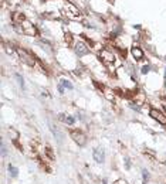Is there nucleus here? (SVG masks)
<instances>
[{"mask_svg":"<svg viewBox=\"0 0 166 184\" xmlns=\"http://www.w3.org/2000/svg\"><path fill=\"white\" fill-rule=\"evenodd\" d=\"M92 157H94V160L97 163H102L105 162V152H104V149H101V147H95L94 150H92Z\"/></svg>","mask_w":166,"mask_h":184,"instance_id":"20e7f679","label":"nucleus"},{"mask_svg":"<svg viewBox=\"0 0 166 184\" xmlns=\"http://www.w3.org/2000/svg\"><path fill=\"white\" fill-rule=\"evenodd\" d=\"M61 85H63V87H66V88H68V89H73V84H71V82H70V81H66V79H63V81H61Z\"/></svg>","mask_w":166,"mask_h":184,"instance_id":"f3484780","label":"nucleus"},{"mask_svg":"<svg viewBox=\"0 0 166 184\" xmlns=\"http://www.w3.org/2000/svg\"><path fill=\"white\" fill-rule=\"evenodd\" d=\"M144 153L146 154V156H149V157H151V160H155V153L152 152V150H149V149H145Z\"/></svg>","mask_w":166,"mask_h":184,"instance_id":"dca6fc26","label":"nucleus"},{"mask_svg":"<svg viewBox=\"0 0 166 184\" xmlns=\"http://www.w3.org/2000/svg\"><path fill=\"white\" fill-rule=\"evenodd\" d=\"M102 184H108V183H107V181H105V180H104V181H102Z\"/></svg>","mask_w":166,"mask_h":184,"instance_id":"a878e982","label":"nucleus"},{"mask_svg":"<svg viewBox=\"0 0 166 184\" xmlns=\"http://www.w3.org/2000/svg\"><path fill=\"white\" fill-rule=\"evenodd\" d=\"M149 115H151V118H152V119L158 120L160 125H166V115L163 113V112H160L159 109L152 108L151 110H149Z\"/></svg>","mask_w":166,"mask_h":184,"instance_id":"7ed1b4c3","label":"nucleus"},{"mask_svg":"<svg viewBox=\"0 0 166 184\" xmlns=\"http://www.w3.org/2000/svg\"><path fill=\"white\" fill-rule=\"evenodd\" d=\"M142 176H144V180H145V181L149 178V173H148L146 170H142Z\"/></svg>","mask_w":166,"mask_h":184,"instance_id":"412c9836","label":"nucleus"},{"mask_svg":"<svg viewBox=\"0 0 166 184\" xmlns=\"http://www.w3.org/2000/svg\"><path fill=\"white\" fill-rule=\"evenodd\" d=\"M60 119L63 120V122H66V123H68V125H74V122H75V119L73 116H64L63 113L60 115Z\"/></svg>","mask_w":166,"mask_h":184,"instance_id":"f8f14e48","label":"nucleus"},{"mask_svg":"<svg viewBox=\"0 0 166 184\" xmlns=\"http://www.w3.org/2000/svg\"><path fill=\"white\" fill-rule=\"evenodd\" d=\"M16 78L19 79V84L22 85V88H24V81H23V76H20V74H16Z\"/></svg>","mask_w":166,"mask_h":184,"instance_id":"aec40b11","label":"nucleus"},{"mask_svg":"<svg viewBox=\"0 0 166 184\" xmlns=\"http://www.w3.org/2000/svg\"><path fill=\"white\" fill-rule=\"evenodd\" d=\"M125 164H126V169L129 170V169H131V162H129V159H125Z\"/></svg>","mask_w":166,"mask_h":184,"instance_id":"4be33fe9","label":"nucleus"},{"mask_svg":"<svg viewBox=\"0 0 166 184\" xmlns=\"http://www.w3.org/2000/svg\"><path fill=\"white\" fill-rule=\"evenodd\" d=\"M9 173H10L11 177H17L19 176V169L14 167V166H11V164H9Z\"/></svg>","mask_w":166,"mask_h":184,"instance_id":"ddd939ff","label":"nucleus"},{"mask_svg":"<svg viewBox=\"0 0 166 184\" xmlns=\"http://www.w3.org/2000/svg\"><path fill=\"white\" fill-rule=\"evenodd\" d=\"M11 20H13L14 23H20V24H22V23L26 20V17H24V14H23V13L16 11V13H13V16H11Z\"/></svg>","mask_w":166,"mask_h":184,"instance_id":"9d476101","label":"nucleus"},{"mask_svg":"<svg viewBox=\"0 0 166 184\" xmlns=\"http://www.w3.org/2000/svg\"><path fill=\"white\" fill-rule=\"evenodd\" d=\"M22 27H23V31H24V34H27V35H36V34H37L36 27H34V26L30 22H27V20H24V22L22 23Z\"/></svg>","mask_w":166,"mask_h":184,"instance_id":"39448f33","label":"nucleus"},{"mask_svg":"<svg viewBox=\"0 0 166 184\" xmlns=\"http://www.w3.org/2000/svg\"><path fill=\"white\" fill-rule=\"evenodd\" d=\"M58 91H60V94H64V87H63L61 84L58 85Z\"/></svg>","mask_w":166,"mask_h":184,"instance_id":"b1692460","label":"nucleus"},{"mask_svg":"<svg viewBox=\"0 0 166 184\" xmlns=\"http://www.w3.org/2000/svg\"><path fill=\"white\" fill-rule=\"evenodd\" d=\"M131 54H132V57L135 60H138V61L144 58V51H142L139 47H135V45H133L132 50H131Z\"/></svg>","mask_w":166,"mask_h":184,"instance_id":"6e6552de","label":"nucleus"},{"mask_svg":"<svg viewBox=\"0 0 166 184\" xmlns=\"http://www.w3.org/2000/svg\"><path fill=\"white\" fill-rule=\"evenodd\" d=\"M100 57H101V60L104 62H107V64L114 62V60H115V55L112 54V51H110V50H102L100 53Z\"/></svg>","mask_w":166,"mask_h":184,"instance_id":"423d86ee","label":"nucleus"},{"mask_svg":"<svg viewBox=\"0 0 166 184\" xmlns=\"http://www.w3.org/2000/svg\"><path fill=\"white\" fill-rule=\"evenodd\" d=\"M45 153H47V156L50 157V160H55V156H54V153H53V149H51L50 146L45 147Z\"/></svg>","mask_w":166,"mask_h":184,"instance_id":"2eb2a0df","label":"nucleus"},{"mask_svg":"<svg viewBox=\"0 0 166 184\" xmlns=\"http://www.w3.org/2000/svg\"><path fill=\"white\" fill-rule=\"evenodd\" d=\"M104 95H105V98L108 99V101H114V92L112 91H110V89H104Z\"/></svg>","mask_w":166,"mask_h":184,"instance_id":"4468645a","label":"nucleus"},{"mask_svg":"<svg viewBox=\"0 0 166 184\" xmlns=\"http://www.w3.org/2000/svg\"><path fill=\"white\" fill-rule=\"evenodd\" d=\"M133 101H135V103H138V105H144L145 101H146L144 92H135V94H133Z\"/></svg>","mask_w":166,"mask_h":184,"instance_id":"1a4fd4ad","label":"nucleus"},{"mask_svg":"<svg viewBox=\"0 0 166 184\" xmlns=\"http://www.w3.org/2000/svg\"><path fill=\"white\" fill-rule=\"evenodd\" d=\"M66 7H67V10L70 11L71 14H74V16H78V14H80V10H78V7H75L74 4H71V3H67Z\"/></svg>","mask_w":166,"mask_h":184,"instance_id":"9b49d317","label":"nucleus"},{"mask_svg":"<svg viewBox=\"0 0 166 184\" xmlns=\"http://www.w3.org/2000/svg\"><path fill=\"white\" fill-rule=\"evenodd\" d=\"M116 184H128V183H126L125 180H118V181H116Z\"/></svg>","mask_w":166,"mask_h":184,"instance_id":"393cba45","label":"nucleus"},{"mask_svg":"<svg viewBox=\"0 0 166 184\" xmlns=\"http://www.w3.org/2000/svg\"><path fill=\"white\" fill-rule=\"evenodd\" d=\"M89 48L87 47V44L82 43V41H78L77 44H75V53H77L78 57H82V55L88 54Z\"/></svg>","mask_w":166,"mask_h":184,"instance_id":"0eeeda50","label":"nucleus"},{"mask_svg":"<svg viewBox=\"0 0 166 184\" xmlns=\"http://www.w3.org/2000/svg\"><path fill=\"white\" fill-rule=\"evenodd\" d=\"M64 38H66V41L68 44H73V35H71V33H66V37Z\"/></svg>","mask_w":166,"mask_h":184,"instance_id":"a211bd4d","label":"nucleus"},{"mask_svg":"<svg viewBox=\"0 0 166 184\" xmlns=\"http://www.w3.org/2000/svg\"><path fill=\"white\" fill-rule=\"evenodd\" d=\"M146 72H149V67L148 65H145L144 68H142V74H146Z\"/></svg>","mask_w":166,"mask_h":184,"instance_id":"5701e85b","label":"nucleus"},{"mask_svg":"<svg viewBox=\"0 0 166 184\" xmlns=\"http://www.w3.org/2000/svg\"><path fill=\"white\" fill-rule=\"evenodd\" d=\"M70 136H71V139L77 143L78 146H85V143H87V137H85V135L81 132V130H70Z\"/></svg>","mask_w":166,"mask_h":184,"instance_id":"f257e3e1","label":"nucleus"},{"mask_svg":"<svg viewBox=\"0 0 166 184\" xmlns=\"http://www.w3.org/2000/svg\"><path fill=\"white\" fill-rule=\"evenodd\" d=\"M17 53L20 55V60H22L23 62H26L27 65H30V67H34L36 64V60L33 58V55L30 54L29 51H26V50H23V48H17Z\"/></svg>","mask_w":166,"mask_h":184,"instance_id":"f03ea898","label":"nucleus"},{"mask_svg":"<svg viewBox=\"0 0 166 184\" xmlns=\"http://www.w3.org/2000/svg\"><path fill=\"white\" fill-rule=\"evenodd\" d=\"M11 135H13V140H17V137H19V132H16L14 129H9Z\"/></svg>","mask_w":166,"mask_h":184,"instance_id":"6ab92c4d","label":"nucleus"}]
</instances>
